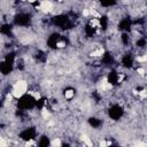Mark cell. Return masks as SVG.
<instances>
[{
  "label": "cell",
  "mask_w": 147,
  "mask_h": 147,
  "mask_svg": "<svg viewBox=\"0 0 147 147\" xmlns=\"http://www.w3.org/2000/svg\"><path fill=\"white\" fill-rule=\"evenodd\" d=\"M36 136H37V131H36L34 127H26V129H24L20 133V138L22 140H25V141H29V140L34 139Z\"/></svg>",
  "instance_id": "5b68a950"
},
{
  "label": "cell",
  "mask_w": 147,
  "mask_h": 147,
  "mask_svg": "<svg viewBox=\"0 0 147 147\" xmlns=\"http://www.w3.org/2000/svg\"><path fill=\"white\" fill-rule=\"evenodd\" d=\"M123 114H124V109H123V107L119 106V105H113V106L109 108V110H108L109 117H110L111 119H114V121H118V119L123 116Z\"/></svg>",
  "instance_id": "277c9868"
},
{
  "label": "cell",
  "mask_w": 147,
  "mask_h": 147,
  "mask_svg": "<svg viewBox=\"0 0 147 147\" xmlns=\"http://www.w3.org/2000/svg\"><path fill=\"white\" fill-rule=\"evenodd\" d=\"M36 102H37V100L34 98H32L29 94H24V95H22L18 99L17 107H18V109H21L23 111L24 110H30V109H32V108L36 107Z\"/></svg>",
  "instance_id": "6da1fadb"
},
{
  "label": "cell",
  "mask_w": 147,
  "mask_h": 147,
  "mask_svg": "<svg viewBox=\"0 0 147 147\" xmlns=\"http://www.w3.org/2000/svg\"><path fill=\"white\" fill-rule=\"evenodd\" d=\"M137 47L138 48H144L145 46H146V39L145 38H140V39H138V41H137Z\"/></svg>",
  "instance_id": "ac0fdd59"
},
{
  "label": "cell",
  "mask_w": 147,
  "mask_h": 147,
  "mask_svg": "<svg viewBox=\"0 0 147 147\" xmlns=\"http://www.w3.org/2000/svg\"><path fill=\"white\" fill-rule=\"evenodd\" d=\"M14 23L18 26H29L31 24V16L28 13H20L15 16Z\"/></svg>",
  "instance_id": "3957f363"
},
{
  "label": "cell",
  "mask_w": 147,
  "mask_h": 147,
  "mask_svg": "<svg viewBox=\"0 0 147 147\" xmlns=\"http://www.w3.org/2000/svg\"><path fill=\"white\" fill-rule=\"evenodd\" d=\"M121 39H122L123 45H125V46H127V45H129V42H130V36L127 34V32H124V33L122 34Z\"/></svg>",
  "instance_id": "e0dca14e"
},
{
  "label": "cell",
  "mask_w": 147,
  "mask_h": 147,
  "mask_svg": "<svg viewBox=\"0 0 147 147\" xmlns=\"http://www.w3.org/2000/svg\"><path fill=\"white\" fill-rule=\"evenodd\" d=\"M121 75L122 74H119V72H116V71H110L109 74H108V83L110 84V85H116V84H118L122 79H121Z\"/></svg>",
  "instance_id": "9c48e42d"
},
{
  "label": "cell",
  "mask_w": 147,
  "mask_h": 147,
  "mask_svg": "<svg viewBox=\"0 0 147 147\" xmlns=\"http://www.w3.org/2000/svg\"><path fill=\"white\" fill-rule=\"evenodd\" d=\"M75 94V91L72 90V88H69V90H67L65 92H64V96L67 98V99H69L70 96H72Z\"/></svg>",
  "instance_id": "d6986e66"
},
{
  "label": "cell",
  "mask_w": 147,
  "mask_h": 147,
  "mask_svg": "<svg viewBox=\"0 0 147 147\" xmlns=\"http://www.w3.org/2000/svg\"><path fill=\"white\" fill-rule=\"evenodd\" d=\"M101 62L106 65H110L114 63V56L109 53V52H106L103 55H102V59H101Z\"/></svg>",
  "instance_id": "8fae6325"
},
{
  "label": "cell",
  "mask_w": 147,
  "mask_h": 147,
  "mask_svg": "<svg viewBox=\"0 0 147 147\" xmlns=\"http://www.w3.org/2000/svg\"><path fill=\"white\" fill-rule=\"evenodd\" d=\"M100 3L103 7H110L116 3V0H100Z\"/></svg>",
  "instance_id": "2e32d148"
},
{
  "label": "cell",
  "mask_w": 147,
  "mask_h": 147,
  "mask_svg": "<svg viewBox=\"0 0 147 147\" xmlns=\"http://www.w3.org/2000/svg\"><path fill=\"white\" fill-rule=\"evenodd\" d=\"M88 124L92 126V127H99L100 125H101V121L99 119V118H95V117H91L90 119H88Z\"/></svg>",
  "instance_id": "5bb4252c"
},
{
  "label": "cell",
  "mask_w": 147,
  "mask_h": 147,
  "mask_svg": "<svg viewBox=\"0 0 147 147\" xmlns=\"http://www.w3.org/2000/svg\"><path fill=\"white\" fill-rule=\"evenodd\" d=\"M14 68V62H9L7 60H3L2 62H0V72L2 75H9L13 71Z\"/></svg>",
  "instance_id": "52a82bcc"
},
{
  "label": "cell",
  "mask_w": 147,
  "mask_h": 147,
  "mask_svg": "<svg viewBox=\"0 0 147 147\" xmlns=\"http://www.w3.org/2000/svg\"><path fill=\"white\" fill-rule=\"evenodd\" d=\"M2 105H3V101H2V100H1V99H0V108H1V107H2Z\"/></svg>",
  "instance_id": "ffe728a7"
},
{
  "label": "cell",
  "mask_w": 147,
  "mask_h": 147,
  "mask_svg": "<svg viewBox=\"0 0 147 147\" xmlns=\"http://www.w3.org/2000/svg\"><path fill=\"white\" fill-rule=\"evenodd\" d=\"M62 37L59 33H52L47 39V46L49 48H56L59 46V42L61 41Z\"/></svg>",
  "instance_id": "8992f818"
},
{
  "label": "cell",
  "mask_w": 147,
  "mask_h": 147,
  "mask_svg": "<svg viewBox=\"0 0 147 147\" xmlns=\"http://www.w3.org/2000/svg\"><path fill=\"white\" fill-rule=\"evenodd\" d=\"M48 145H49V139H48L46 136H42V137L40 138L39 142H38V146H40V147H46V146H48Z\"/></svg>",
  "instance_id": "9a60e30c"
},
{
  "label": "cell",
  "mask_w": 147,
  "mask_h": 147,
  "mask_svg": "<svg viewBox=\"0 0 147 147\" xmlns=\"http://www.w3.org/2000/svg\"><path fill=\"white\" fill-rule=\"evenodd\" d=\"M108 21H109V18L107 16H101L99 18V25H100V28L102 30H107V28H108Z\"/></svg>",
  "instance_id": "4fadbf2b"
},
{
  "label": "cell",
  "mask_w": 147,
  "mask_h": 147,
  "mask_svg": "<svg viewBox=\"0 0 147 147\" xmlns=\"http://www.w3.org/2000/svg\"><path fill=\"white\" fill-rule=\"evenodd\" d=\"M133 63H134V60H133V56L131 54H125L123 57H122V65L124 68H132L133 67Z\"/></svg>",
  "instance_id": "30bf717a"
},
{
  "label": "cell",
  "mask_w": 147,
  "mask_h": 147,
  "mask_svg": "<svg viewBox=\"0 0 147 147\" xmlns=\"http://www.w3.org/2000/svg\"><path fill=\"white\" fill-rule=\"evenodd\" d=\"M52 22L54 25L59 26L60 29L62 30H68L72 26V22L70 21L69 16L68 15H63V14H60V15H56L52 18Z\"/></svg>",
  "instance_id": "7a4b0ae2"
},
{
  "label": "cell",
  "mask_w": 147,
  "mask_h": 147,
  "mask_svg": "<svg viewBox=\"0 0 147 147\" xmlns=\"http://www.w3.org/2000/svg\"><path fill=\"white\" fill-rule=\"evenodd\" d=\"M0 32H1L2 34L7 36V37H11V36H13V33H11V26H10L9 24H3V25H1Z\"/></svg>",
  "instance_id": "7c38bea8"
},
{
  "label": "cell",
  "mask_w": 147,
  "mask_h": 147,
  "mask_svg": "<svg viewBox=\"0 0 147 147\" xmlns=\"http://www.w3.org/2000/svg\"><path fill=\"white\" fill-rule=\"evenodd\" d=\"M131 26H132V21H131V18H129V17L122 18V20H121V22L118 23V30L124 31V32L130 31Z\"/></svg>",
  "instance_id": "ba28073f"
}]
</instances>
